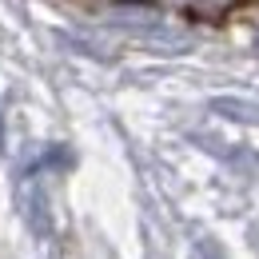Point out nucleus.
I'll use <instances>...</instances> for the list:
<instances>
[{
    "instance_id": "f257e3e1",
    "label": "nucleus",
    "mask_w": 259,
    "mask_h": 259,
    "mask_svg": "<svg viewBox=\"0 0 259 259\" xmlns=\"http://www.w3.org/2000/svg\"><path fill=\"white\" fill-rule=\"evenodd\" d=\"M192 259H224L211 243H195V251H192Z\"/></svg>"
},
{
    "instance_id": "f03ea898",
    "label": "nucleus",
    "mask_w": 259,
    "mask_h": 259,
    "mask_svg": "<svg viewBox=\"0 0 259 259\" xmlns=\"http://www.w3.org/2000/svg\"><path fill=\"white\" fill-rule=\"evenodd\" d=\"M0 144H4V128H0Z\"/></svg>"
}]
</instances>
